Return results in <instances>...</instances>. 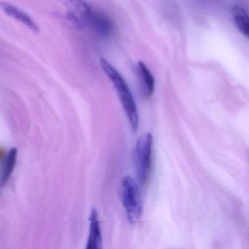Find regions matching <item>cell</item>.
<instances>
[{
  "label": "cell",
  "instance_id": "obj_8",
  "mask_svg": "<svg viewBox=\"0 0 249 249\" xmlns=\"http://www.w3.org/2000/svg\"><path fill=\"white\" fill-rule=\"evenodd\" d=\"M17 149L12 148L8 153L2 164V170L0 173V188L4 187L9 180L17 163Z\"/></svg>",
  "mask_w": 249,
  "mask_h": 249
},
{
  "label": "cell",
  "instance_id": "obj_7",
  "mask_svg": "<svg viewBox=\"0 0 249 249\" xmlns=\"http://www.w3.org/2000/svg\"><path fill=\"white\" fill-rule=\"evenodd\" d=\"M89 235L87 242V249H100L102 247V235L98 215L95 209H93L90 215Z\"/></svg>",
  "mask_w": 249,
  "mask_h": 249
},
{
  "label": "cell",
  "instance_id": "obj_1",
  "mask_svg": "<svg viewBox=\"0 0 249 249\" xmlns=\"http://www.w3.org/2000/svg\"><path fill=\"white\" fill-rule=\"evenodd\" d=\"M100 65L105 73L110 78L119 94L125 113L129 119L131 127L134 132H136L139 126V115L138 107L125 80L119 71L112 66L110 62L105 59L100 60Z\"/></svg>",
  "mask_w": 249,
  "mask_h": 249
},
{
  "label": "cell",
  "instance_id": "obj_9",
  "mask_svg": "<svg viewBox=\"0 0 249 249\" xmlns=\"http://www.w3.org/2000/svg\"><path fill=\"white\" fill-rule=\"evenodd\" d=\"M88 25L92 27V28L97 33L102 35H108L113 29L111 21L108 18L105 17L103 14H98L92 11Z\"/></svg>",
  "mask_w": 249,
  "mask_h": 249
},
{
  "label": "cell",
  "instance_id": "obj_6",
  "mask_svg": "<svg viewBox=\"0 0 249 249\" xmlns=\"http://www.w3.org/2000/svg\"><path fill=\"white\" fill-rule=\"evenodd\" d=\"M137 68L141 92L145 98H150L154 92L155 80L151 71L143 62H138Z\"/></svg>",
  "mask_w": 249,
  "mask_h": 249
},
{
  "label": "cell",
  "instance_id": "obj_2",
  "mask_svg": "<svg viewBox=\"0 0 249 249\" xmlns=\"http://www.w3.org/2000/svg\"><path fill=\"white\" fill-rule=\"evenodd\" d=\"M152 135L149 132L142 134L137 141L134 149V163L137 177L141 186H146L151 177L152 169Z\"/></svg>",
  "mask_w": 249,
  "mask_h": 249
},
{
  "label": "cell",
  "instance_id": "obj_5",
  "mask_svg": "<svg viewBox=\"0 0 249 249\" xmlns=\"http://www.w3.org/2000/svg\"><path fill=\"white\" fill-rule=\"evenodd\" d=\"M0 8L8 17L19 21L33 33H39V30H40L39 27H37V24L32 19L31 17H29L25 12L17 8L15 5H11L6 2H0Z\"/></svg>",
  "mask_w": 249,
  "mask_h": 249
},
{
  "label": "cell",
  "instance_id": "obj_4",
  "mask_svg": "<svg viewBox=\"0 0 249 249\" xmlns=\"http://www.w3.org/2000/svg\"><path fill=\"white\" fill-rule=\"evenodd\" d=\"M68 19L78 28L88 25L92 10L85 0H65Z\"/></svg>",
  "mask_w": 249,
  "mask_h": 249
},
{
  "label": "cell",
  "instance_id": "obj_10",
  "mask_svg": "<svg viewBox=\"0 0 249 249\" xmlns=\"http://www.w3.org/2000/svg\"><path fill=\"white\" fill-rule=\"evenodd\" d=\"M233 18L234 24L237 30L245 37H249V16L244 8L240 6H235L233 8Z\"/></svg>",
  "mask_w": 249,
  "mask_h": 249
},
{
  "label": "cell",
  "instance_id": "obj_3",
  "mask_svg": "<svg viewBox=\"0 0 249 249\" xmlns=\"http://www.w3.org/2000/svg\"><path fill=\"white\" fill-rule=\"evenodd\" d=\"M122 196L128 221L131 224H136L142 215V196L139 185L130 176H125L122 179Z\"/></svg>",
  "mask_w": 249,
  "mask_h": 249
}]
</instances>
